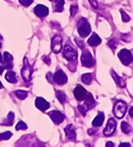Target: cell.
<instances>
[{
  "mask_svg": "<svg viewBox=\"0 0 133 147\" xmlns=\"http://www.w3.org/2000/svg\"><path fill=\"white\" fill-rule=\"evenodd\" d=\"M91 31L92 29H91V26L86 18H81L78 22V32L80 34V36L86 37L91 33Z\"/></svg>",
  "mask_w": 133,
  "mask_h": 147,
  "instance_id": "6da1fadb",
  "label": "cell"
},
{
  "mask_svg": "<svg viewBox=\"0 0 133 147\" xmlns=\"http://www.w3.org/2000/svg\"><path fill=\"white\" fill-rule=\"evenodd\" d=\"M81 63L84 67H93L95 64V60L93 58V55L85 49H83V52H82Z\"/></svg>",
  "mask_w": 133,
  "mask_h": 147,
  "instance_id": "7a4b0ae2",
  "label": "cell"
},
{
  "mask_svg": "<svg viewBox=\"0 0 133 147\" xmlns=\"http://www.w3.org/2000/svg\"><path fill=\"white\" fill-rule=\"evenodd\" d=\"M63 55H64V58L67 59L68 61H76L77 59V50L75 49L73 46H70L69 44H67L63 49Z\"/></svg>",
  "mask_w": 133,
  "mask_h": 147,
  "instance_id": "3957f363",
  "label": "cell"
},
{
  "mask_svg": "<svg viewBox=\"0 0 133 147\" xmlns=\"http://www.w3.org/2000/svg\"><path fill=\"white\" fill-rule=\"evenodd\" d=\"M127 111V103L124 102V101H117L116 105H115L114 109H113V112L116 115V117L122 118L125 116Z\"/></svg>",
  "mask_w": 133,
  "mask_h": 147,
  "instance_id": "277c9868",
  "label": "cell"
},
{
  "mask_svg": "<svg viewBox=\"0 0 133 147\" xmlns=\"http://www.w3.org/2000/svg\"><path fill=\"white\" fill-rule=\"evenodd\" d=\"M118 58L120 59L124 65H129L130 63L133 61V55L131 53V51L127 50V49H122L119 51Z\"/></svg>",
  "mask_w": 133,
  "mask_h": 147,
  "instance_id": "5b68a950",
  "label": "cell"
},
{
  "mask_svg": "<svg viewBox=\"0 0 133 147\" xmlns=\"http://www.w3.org/2000/svg\"><path fill=\"white\" fill-rule=\"evenodd\" d=\"M31 75H32V67H31V65H29L27 58H25V64H24V67L21 69V76L24 78V80L29 82L31 80Z\"/></svg>",
  "mask_w": 133,
  "mask_h": 147,
  "instance_id": "8992f818",
  "label": "cell"
},
{
  "mask_svg": "<svg viewBox=\"0 0 133 147\" xmlns=\"http://www.w3.org/2000/svg\"><path fill=\"white\" fill-rule=\"evenodd\" d=\"M51 47H52V51L54 53H59L62 49V37L60 35H54L52 37V42H51Z\"/></svg>",
  "mask_w": 133,
  "mask_h": 147,
  "instance_id": "52a82bcc",
  "label": "cell"
},
{
  "mask_svg": "<svg viewBox=\"0 0 133 147\" xmlns=\"http://www.w3.org/2000/svg\"><path fill=\"white\" fill-rule=\"evenodd\" d=\"M53 80L56 82V84L59 85H62V84H65L67 82V76L65 75L63 70L59 69L54 74V76H53Z\"/></svg>",
  "mask_w": 133,
  "mask_h": 147,
  "instance_id": "ba28073f",
  "label": "cell"
},
{
  "mask_svg": "<svg viewBox=\"0 0 133 147\" xmlns=\"http://www.w3.org/2000/svg\"><path fill=\"white\" fill-rule=\"evenodd\" d=\"M115 129H116V121H115L114 118H110V119L107 121V127H105L103 130V134L107 136H112V134L114 133Z\"/></svg>",
  "mask_w": 133,
  "mask_h": 147,
  "instance_id": "9c48e42d",
  "label": "cell"
},
{
  "mask_svg": "<svg viewBox=\"0 0 133 147\" xmlns=\"http://www.w3.org/2000/svg\"><path fill=\"white\" fill-rule=\"evenodd\" d=\"M48 115L50 116V118L52 119V121H53L54 124H56V125L61 124V123L65 119V116H64L63 113H61L60 111H51Z\"/></svg>",
  "mask_w": 133,
  "mask_h": 147,
  "instance_id": "30bf717a",
  "label": "cell"
},
{
  "mask_svg": "<svg viewBox=\"0 0 133 147\" xmlns=\"http://www.w3.org/2000/svg\"><path fill=\"white\" fill-rule=\"evenodd\" d=\"M34 13H35L38 17H45V16L48 15L49 10H48V7L43 5V4H37L36 7H34Z\"/></svg>",
  "mask_w": 133,
  "mask_h": 147,
  "instance_id": "8fae6325",
  "label": "cell"
},
{
  "mask_svg": "<svg viewBox=\"0 0 133 147\" xmlns=\"http://www.w3.org/2000/svg\"><path fill=\"white\" fill-rule=\"evenodd\" d=\"M74 94L77 100H84L85 96H86V91H85V88L83 86L77 85L74 91Z\"/></svg>",
  "mask_w": 133,
  "mask_h": 147,
  "instance_id": "7c38bea8",
  "label": "cell"
},
{
  "mask_svg": "<svg viewBox=\"0 0 133 147\" xmlns=\"http://www.w3.org/2000/svg\"><path fill=\"white\" fill-rule=\"evenodd\" d=\"M35 106H36V108L38 110L46 111L49 108V102L46 101V100H45L44 98H42V97H37L36 99H35Z\"/></svg>",
  "mask_w": 133,
  "mask_h": 147,
  "instance_id": "4fadbf2b",
  "label": "cell"
},
{
  "mask_svg": "<svg viewBox=\"0 0 133 147\" xmlns=\"http://www.w3.org/2000/svg\"><path fill=\"white\" fill-rule=\"evenodd\" d=\"M13 66V57L9 52L3 53V68L10 69Z\"/></svg>",
  "mask_w": 133,
  "mask_h": 147,
  "instance_id": "5bb4252c",
  "label": "cell"
},
{
  "mask_svg": "<svg viewBox=\"0 0 133 147\" xmlns=\"http://www.w3.org/2000/svg\"><path fill=\"white\" fill-rule=\"evenodd\" d=\"M65 134H66L68 140H71V141L76 140V131H75L74 127L71 125H68L65 128Z\"/></svg>",
  "mask_w": 133,
  "mask_h": 147,
  "instance_id": "9a60e30c",
  "label": "cell"
},
{
  "mask_svg": "<svg viewBox=\"0 0 133 147\" xmlns=\"http://www.w3.org/2000/svg\"><path fill=\"white\" fill-rule=\"evenodd\" d=\"M84 99H85V106L87 107V109H93V108L96 106V101L93 98V95L91 93L86 94Z\"/></svg>",
  "mask_w": 133,
  "mask_h": 147,
  "instance_id": "2e32d148",
  "label": "cell"
},
{
  "mask_svg": "<svg viewBox=\"0 0 133 147\" xmlns=\"http://www.w3.org/2000/svg\"><path fill=\"white\" fill-rule=\"evenodd\" d=\"M103 121H104V115L102 112H99V114L97 115L95 119L93 121V126L94 127H100V126L103 124Z\"/></svg>",
  "mask_w": 133,
  "mask_h": 147,
  "instance_id": "e0dca14e",
  "label": "cell"
},
{
  "mask_svg": "<svg viewBox=\"0 0 133 147\" xmlns=\"http://www.w3.org/2000/svg\"><path fill=\"white\" fill-rule=\"evenodd\" d=\"M53 3V10L56 12H62L64 9V0H50Z\"/></svg>",
  "mask_w": 133,
  "mask_h": 147,
  "instance_id": "ac0fdd59",
  "label": "cell"
},
{
  "mask_svg": "<svg viewBox=\"0 0 133 147\" xmlns=\"http://www.w3.org/2000/svg\"><path fill=\"white\" fill-rule=\"evenodd\" d=\"M100 43H101V38L96 33L92 34V36L89 38V45H91V46H97Z\"/></svg>",
  "mask_w": 133,
  "mask_h": 147,
  "instance_id": "d6986e66",
  "label": "cell"
},
{
  "mask_svg": "<svg viewBox=\"0 0 133 147\" xmlns=\"http://www.w3.org/2000/svg\"><path fill=\"white\" fill-rule=\"evenodd\" d=\"M5 79H7V81L11 82V83H16V81H17V79H16V74L14 71H12V70H9L5 74Z\"/></svg>",
  "mask_w": 133,
  "mask_h": 147,
  "instance_id": "ffe728a7",
  "label": "cell"
},
{
  "mask_svg": "<svg viewBox=\"0 0 133 147\" xmlns=\"http://www.w3.org/2000/svg\"><path fill=\"white\" fill-rule=\"evenodd\" d=\"M112 77L114 78V81L120 86V88H125V86H126V82H125V80L122 79L120 77H118V76L115 74V71H112Z\"/></svg>",
  "mask_w": 133,
  "mask_h": 147,
  "instance_id": "44dd1931",
  "label": "cell"
},
{
  "mask_svg": "<svg viewBox=\"0 0 133 147\" xmlns=\"http://www.w3.org/2000/svg\"><path fill=\"white\" fill-rule=\"evenodd\" d=\"M56 98L59 99V101L61 103H65L67 101V97L66 95L64 94L62 91H56Z\"/></svg>",
  "mask_w": 133,
  "mask_h": 147,
  "instance_id": "7402d4cb",
  "label": "cell"
},
{
  "mask_svg": "<svg viewBox=\"0 0 133 147\" xmlns=\"http://www.w3.org/2000/svg\"><path fill=\"white\" fill-rule=\"evenodd\" d=\"M81 80L85 84H91V82L93 80V76L91 74H84V75H82Z\"/></svg>",
  "mask_w": 133,
  "mask_h": 147,
  "instance_id": "603a6c76",
  "label": "cell"
},
{
  "mask_svg": "<svg viewBox=\"0 0 133 147\" xmlns=\"http://www.w3.org/2000/svg\"><path fill=\"white\" fill-rule=\"evenodd\" d=\"M13 121H14V113H13V112H10V113H9V116H7V119H4V121H2V125L10 126V125H12Z\"/></svg>",
  "mask_w": 133,
  "mask_h": 147,
  "instance_id": "cb8c5ba5",
  "label": "cell"
},
{
  "mask_svg": "<svg viewBox=\"0 0 133 147\" xmlns=\"http://www.w3.org/2000/svg\"><path fill=\"white\" fill-rule=\"evenodd\" d=\"M122 130L124 133H129L130 130H131V127H130V125L127 123V121H122Z\"/></svg>",
  "mask_w": 133,
  "mask_h": 147,
  "instance_id": "d4e9b609",
  "label": "cell"
},
{
  "mask_svg": "<svg viewBox=\"0 0 133 147\" xmlns=\"http://www.w3.org/2000/svg\"><path fill=\"white\" fill-rule=\"evenodd\" d=\"M15 95L18 97L19 99H25V98H27V96H28V93L26 92V91H16L15 92Z\"/></svg>",
  "mask_w": 133,
  "mask_h": 147,
  "instance_id": "484cf974",
  "label": "cell"
},
{
  "mask_svg": "<svg viewBox=\"0 0 133 147\" xmlns=\"http://www.w3.org/2000/svg\"><path fill=\"white\" fill-rule=\"evenodd\" d=\"M11 136H12V132H10V131H7V132H3V133H0V141L9 140Z\"/></svg>",
  "mask_w": 133,
  "mask_h": 147,
  "instance_id": "4316f807",
  "label": "cell"
},
{
  "mask_svg": "<svg viewBox=\"0 0 133 147\" xmlns=\"http://www.w3.org/2000/svg\"><path fill=\"white\" fill-rule=\"evenodd\" d=\"M27 128L28 127H27V125L24 121H19L18 124L16 125V130H26Z\"/></svg>",
  "mask_w": 133,
  "mask_h": 147,
  "instance_id": "83f0119b",
  "label": "cell"
},
{
  "mask_svg": "<svg viewBox=\"0 0 133 147\" xmlns=\"http://www.w3.org/2000/svg\"><path fill=\"white\" fill-rule=\"evenodd\" d=\"M120 13H122V22H129L130 20V17L127 15V13L125 11H122V10H120Z\"/></svg>",
  "mask_w": 133,
  "mask_h": 147,
  "instance_id": "f1b7e54d",
  "label": "cell"
},
{
  "mask_svg": "<svg viewBox=\"0 0 133 147\" xmlns=\"http://www.w3.org/2000/svg\"><path fill=\"white\" fill-rule=\"evenodd\" d=\"M77 11H78L77 4H74V5H71V7H70V15H71V16H75L76 13H77Z\"/></svg>",
  "mask_w": 133,
  "mask_h": 147,
  "instance_id": "f546056e",
  "label": "cell"
},
{
  "mask_svg": "<svg viewBox=\"0 0 133 147\" xmlns=\"http://www.w3.org/2000/svg\"><path fill=\"white\" fill-rule=\"evenodd\" d=\"M20 4H22L24 7H29L30 4L33 2V0H19Z\"/></svg>",
  "mask_w": 133,
  "mask_h": 147,
  "instance_id": "4dcf8cb0",
  "label": "cell"
},
{
  "mask_svg": "<svg viewBox=\"0 0 133 147\" xmlns=\"http://www.w3.org/2000/svg\"><path fill=\"white\" fill-rule=\"evenodd\" d=\"M79 111L81 112L83 116H85L86 115V111H87V107L86 106H79Z\"/></svg>",
  "mask_w": 133,
  "mask_h": 147,
  "instance_id": "1f68e13d",
  "label": "cell"
},
{
  "mask_svg": "<svg viewBox=\"0 0 133 147\" xmlns=\"http://www.w3.org/2000/svg\"><path fill=\"white\" fill-rule=\"evenodd\" d=\"M116 45H117V43H116L114 40H111L109 42V46H110L112 49H115V48H116Z\"/></svg>",
  "mask_w": 133,
  "mask_h": 147,
  "instance_id": "d6a6232c",
  "label": "cell"
},
{
  "mask_svg": "<svg viewBox=\"0 0 133 147\" xmlns=\"http://www.w3.org/2000/svg\"><path fill=\"white\" fill-rule=\"evenodd\" d=\"M89 2H91V4H92V7H94V9H97L98 7V3H97V0H89Z\"/></svg>",
  "mask_w": 133,
  "mask_h": 147,
  "instance_id": "836d02e7",
  "label": "cell"
},
{
  "mask_svg": "<svg viewBox=\"0 0 133 147\" xmlns=\"http://www.w3.org/2000/svg\"><path fill=\"white\" fill-rule=\"evenodd\" d=\"M43 60H44V62L47 63V65H50V59H49L48 55H46V57H44V58H43Z\"/></svg>",
  "mask_w": 133,
  "mask_h": 147,
  "instance_id": "e575fe53",
  "label": "cell"
},
{
  "mask_svg": "<svg viewBox=\"0 0 133 147\" xmlns=\"http://www.w3.org/2000/svg\"><path fill=\"white\" fill-rule=\"evenodd\" d=\"M96 132V130H94V129H89V136H94Z\"/></svg>",
  "mask_w": 133,
  "mask_h": 147,
  "instance_id": "d590c367",
  "label": "cell"
},
{
  "mask_svg": "<svg viewBox=\"0 0 133 147\" xmlns=\"http://www.w3.org/2000/svg\"><path fill=\"white\" fill-rule=\"evenodd\" d=\"M129 115L131 117H133V107H131V109L129 110Z\"/></svg>",
  "mask_w": 133,
  "mask_h": 147,
  "instance_id": "8d00e7d4",
  "label": "cell"
},
{
  "mask_svg": "<svg viewBox=\"0 0 133 147\" xmlns=\"http://www.w3.org/2000/svg\"><path fill=\"white\" fill-rule=\"evenodd\" d=\"M119 146L122 147V146H130V144L129 143H122V144H119Z\"/></svg>",
  "mask_w": 133,
  "mask_h": 147,
  "instance_id": "74e56055",
  "label": "cell"
},
{
  "mask_svg": "<svg viewBox=\"0 0 133 147\" xmlns=\"http://www.w3.org/2000/svg\"><path fill=\"white\" fill-rule=\"evenodd\" d=\"M105 146H109V147H110V146H114V144L111 143V142H109V143L105 144Z\"/></svg>",
  "mask_w": 133,
  "mask_h": 147,
  "instance_id": "f35d334b",
  "label": "cell"
},
{
  "mask_svg": "<svg viewBox=\"0 0 133 147\" xmlns=\"http://www.w3.org/2000/svg\"><path fill=\"white\" fill-rule=\"evenodd\" d=\"M3 69H4L3 66H0V75H1V74L3 73Z\"/></svg>",
  "mask_w": 133,
  "mask_h": 147,
  "instance_id": "ab89813d",
  "label": "cell"
},
{
  "mask_svg": "<svg viewBox=\"0 0 133 147\" xmlns=\"http://www.w3.org/2000/svg\"><path fill=\"white\" fill-rule=\"evenodd\" d=\"M0 62H2V55L0 53Z\"/></svg>",
  "mask_w": 133,
  "mask_h": 147,
  "instance_id": "60d3db41",
  "label": "cell"
},
{
  "mask_svg": "<svg viewBox=\"0 0 133 147\" xmlns=\"http://www.w3.org/2000/svg\"><path fill=\"white\" fill-rule=\"evenodd\" d=\"M1 46H2V44H1V37H0V48H1Z\"/></svg>",
  "mask_w": 133,
  "mask_h": 147,
  "instance_id": "b9f144b4",
  "label": "cell"
},
{
  "mask_svg": "<svg viewBox=\"0 0 133 147\" xmlns=\"http://www.w3.org/2000/svg\"><path fill=\"white\" fill-rule=\"evenodd\" d=\"M2 88V83H1V82H0V88Z\"/></svg>",
  "mask_w": 133,
  "mask_h": 147,
  "instance_id": "7bdbcfd3",
  "label": "cell"
}]
</instances>
